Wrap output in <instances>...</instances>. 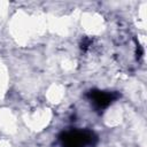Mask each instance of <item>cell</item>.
<instances>
[{
    "mask_svg": "<svg viewBox=\"0 0 147 147\" xmlns=\"http://www.w3.org/2000/svg\"><path fill=\"white\" fill-rule=\"evenodd\" d=\"M63 147H85L96 141V137L91 131H68L60 137Z\"/></svg>",
    "mask_w": 147,
    "mask_h": 147,
    "instance_id": "cell-1",
    "label": "cell"
},
{
    "mask_svg": "<svg viewBox=\"0 0 147 147\" xmlns=\"http://www.w3.org/2000/svg\"><path fill=\"white\" fill-rule=\"evenodd\" d=\"M87 96L96 110H103L108 108L118 98V94L116 92H105L99 90H92L88 92Z\"/></svg>",
    "mask_w": 147,
    "mask_h": 147,
    "instance_id": "cell-2",
    "label": "cell"
},
{
    "mask_svg": "<svg viewBox=\"0 0 147 147\" xmlns=\"http://www.w3.org/2000/svg\"><path fill=\"white\" fill-rule=\"evenodd\" d=\"M91 44H92V40H91V39H88V38H84L83 41H82V48L85 51V49L88 48V46H90Z\"/></svg>",
    "mask_w": 147,
    "mask_h": 147,
    "instance_id": "cell-3",
    "label": "cell"
}]
</instances>
